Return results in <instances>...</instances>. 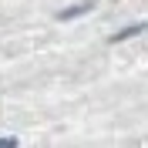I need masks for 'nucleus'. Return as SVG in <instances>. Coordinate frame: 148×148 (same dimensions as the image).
Here are the masks:
<instances>
[{"label": "nucleus", "instance_id": "1", "mask_svg": "<svg viewBox=\"0 0 148 148\" xmlns=\"http://www.w3.org/2000/svg\"><path fill=\"white\" fill-rule=\"evenodd\" d=\"M91 7H94L91 0H84V3H77V7H67V10H61L57 17H61V20H71V17H81V14H88Z\"/></svg>", "mask_w": 148, "mask_h": 148}, {"label": "nucleus", "instance_id": "3", "mask_svg": "<svg viewBox=\"0 0 148 148\" xmlns=\"http://www.w3.org/2000/svg\"><path fill=\"white\" fill-rule=\"evenodd\" d=\"M0 145H14V138H0Z\"/></svg>", "mask_w": 148, "mask_h": 148}, {"label": "nucleus", "instance_id": "2", "mask_svg": "<svg viewBox=\"0 0 148 148\" xmlns=\"http://www.w3.org/2000/svg\"><path fill=\"white\" fill-rule=\"evenodd\" d=\"M141 30H148V20H145V24H131V27H125V30H118V34L111 37V40H114V44H118V40H128V37H135V34H141Z\"/></svg>", "mask_w": 148, "mask_h": 148}]
</instances>
